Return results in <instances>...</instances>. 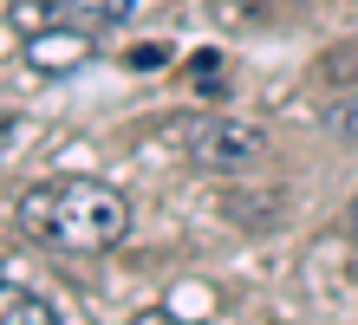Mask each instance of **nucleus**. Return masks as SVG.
<instances>
[{
	"label": "nucleus",
	"mask_w": 358,
	"mask_h": 325,
	"mask_svg": "<svg viewBox=\"0 0 358 325\" xmlns=\"http://www.w3.org/2000/svg\"><path fill=\"white\" fill-rule=\"evenodd\" d=\"M66 13H78L85 27H124L137 13V0H66Z\"/></svg>",
	"instance_id": "39448f33"
},
{
	"label": "nucleus",
	"mask_w": 358,
	"mask_h": 325,
	"mask_svg": "<svg viewBox=\"0 0 358 325\" xmlns=\"http://www.w3.org/2000/svg\"><path fill=\"white\" fill-rule=\"evenodd\" d=\"M20 234L52 254H111L131 234V202L124 189L98 176H46L20 195Z\"/></svg>",
	"instance_id": "f257e3e1"
},
{
	"label": "nucleus",
	"mask_w": 358,
	"mask_h": 325,
	"mask_svg": "<svg viewBox=\"0 0 358 325\" xmlns=\"http://www.w3.org/2000/svg\"><path fill=\"white\" fill-rule=\"evenodd\" d=\"M7 130H13V117H7V111H0V143H7Z\"/></svg>",
	"instance_id": "1a4fd4ad"
},
{
	"label": "nucleus",
	"mask_w": 358,
	"mask_h": 325,
	"mask_svg": "<svg viewBox=\"0 0 358 325\" xmlns=\"http://www.w3.org/2000/svg\"><path fill=\"white\" fill-rule=\"evenodd\" d=\"M0 325H59V306L20 280H0Z\"/></svg>",
	"instance_id": "20e7f679"
},
{
	"label": "nucleus",
	"mask_w": 358,
	"mask_h": 325,
	"mask_svg": "<svg viewBox=\"0 0 358 325\" xmlns=\"http://www.w3.org/2000/svg\"><path fill=\"white\" fill-rule=\"evenodd\" d=\"M92 59V27L85 20H46V27L27 33V65L46 78H66Z\"/></svg>",
	"instance_id": "7ed1b4c3"
},
{
	"label": "nucleus",
	"mask_w": 358,
	"mask_h": 325,
	"mask_svg": "<svg viewBox=\"0 0 358 325\" xmlns=\"http://www.w3.org/2000/svg\"><path fill=\"white\" fill-rule=\"evenodd\" d=\"M131 72H157V65H170V46H131Z\"/></svg>",
	"instance_id": "0eeeda50"
},
{
	"label": "nucleus",
	"mask_w": 358,
	"mask_h": 325,
	"mask_svg": "<svg viewBox=\"0 0 358 325\" xmlns=\"http://www.w3.org/2000/svg\"><path fill=\"white\" fill-rule=\"evenodd\" d=\"M345 234H352V241H358V202L345 208Z\"/></svg>",
	"instance_id": "6e6552de"
},
{
	"label": "nucleus",
	"mask_w": 358,
	"mask_h": 325,
	"mask_svg": "<svg viewBox=\"0 0 358 325\" xmlns=\"http://www.w3.org/2000/svg\"><path fill=\"white\" fill-rule=\"evenodd\" d=\"M163 137L176 143V157L189 169H208V176H241L267 157V130L248 117H222V111H189Z\"/></svg>",
	"instance_id": "f03ea898"
},
{
	"label": "nucleus",
	"mask_w": 358,
	"mask_h": 325,
	"mask_svg": "<svg viewBox=\"0 0 358 325\" xmlns=\"http://www.w3.org/2000/svg\"><path fill=\"white\" fill-rule=\"evenodd\" d=\"M332 130H339L345 143H358V92H345V98H339V111H332Z\"/></svg>",
	"instance_id": "423d86ee"
}]
</instances>
